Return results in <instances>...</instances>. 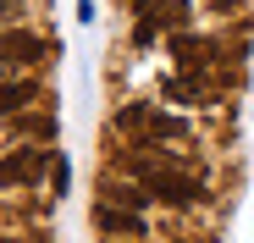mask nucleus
I'll list each match as a JSON object with an SVG mask.
<instances>
[{
  "label": "nucleus",
  "mask_w": 254,
  "mask_h": 243,
  "mask_svg": "<svg viewBox=\"0 0 254 243\" xmlns=\"http://www.w3.org/2000/svg\"><path fill=\"white\" fill-rule=\"evenodd\" d=\"M138 177H144L149 199H160V205H199L204 199V182L177 166H138Z\"/></svg>",
  "instance_id": "obj_1"
},
{
  "label": "nucleus",
  "mask_w": 254,
  "mask_h": 243,
  "mask_svg": "<svg viewBox=\"0 0 254 243\" xmlns=\"http://www.w3.org/2000/svg\"><path fill=\"white\" fill-rule=\"evenodd\" d=\"M39 61H50V39H39L28 28L0 33V66H39Z\"/></svg>",
  "instance_id": "obj_2"
},
{
  "label": "nucleus",
  "mask_w": 254,
  "mask_h": 243,
  "mask_svg": "<svg viewBox=\"0 0 254 243\" xmlns=\"http://www.w3.org/2000/svg\"><path fill=\"white\" fill-rule=\"evenodd\" d=\"M45 166H56V149H17V155H0V188H28Z\"/></svg>",
  "instance_id": "obj_3"
},
{
  "label": "nucleus",
  "mask_w": 254,
  "mask_h": 243,
  "mask_svg": "<svg viewBox=\"0 0 254 243\" xmlns=\"http://www.w3.org/2000/svg\"><path fill=\"white\" fill-rule=\"evenodd\" d=\"M94 227H100V238H116V243H133V238H144V216H133V210H116V205H94Z\"/></svg>",
  "instance_id": "obj_4"
},
{
  "label": "nucleus",
  "mask_w": 254,
  "mask_h": 243,
  "mask_svg": "<svg viewBox=\"0 0 254 243\" xmlns=\"http://www.w3.org/2000/svg\"><path fill=\"white\" fill-rule=\"evenodd\" d=\"M39 100V83L33 77H0V116H17Z\"/></svg>",
  "instance_id": "obj_5"
},
{
  "label": "nucleus",
  "mask_w": 254,
  "mask_h": 243,
  "mask_svg": "<svg viewBox=\"0 0 254 243\" xmlns=\"http://www.w3.org/2000/svg\"><path fill=\"white\" fill-rule=\"evenodd\" d=\"M105 205H116V210H133V216H144L155 199H149V188L144 182H105Z\"/></svg>",
  "instance_id": "obj_6"
},
{
  "label": "nucleus",
  "mask_w": 254,
  "mask_h": 243,
  "mask_svg": "<svg viewBox=\"0 0 254 243\" xmlns=\"http://www.w3.org/2000/svg\"><path fill=\"white\" fill-rule=\"evenodd\" d=\"M160 138H188V122L183 116H166V111H149L144 116V144H160Z\"/></svg>",
  "instance_id": "obj_7"
},
{
  "label": "nucleus",
  "mask_w": 254,
  "mask_h": 243,
  "mask_svg": "<svg viewBox=\"0 0 254 243\" xmlns=\"http://www.w3.org/2000/svg\"><path fill=\"white\" fill-rule=\"evenodd\" d=\"M144 116H149V105H122L111 127H116V133H144Z\"/></svg>",
  "instance_id": "obj_8"
},
{
  "label": "nucleus",
  "mask_w": 254,
  "mask_h": 243,
  "mask_svg": "<svg viewBox=\"0 0 254 243\" xmlns=\"http://www.w3.org/2000/svg\"><path fill=\"white\" fill-rule=\"evenodd\" d=\"M17 133H33V138H50V133H56V122H50V116H17Z\"/></svg>",
  "instance_id": "obj_9"
},
{
  "label": "nucleus",
  "mask_w": 254,
  "mask_h": 243,
  "mask_svg": "<svg viewBox=\"0 0 254 243\" xmlns=\"http://www.w3.org/2000/svg\"><path fill=\"white\" fill-rule=\"evenodd\" d=\"M172 50H177V56H199V50L210 56V45H204V39H193V33H177V39H172Z\"/></svg>",
  "instance_id": "obj_10"
},
{
  "label": "nucleus",
  "mask_w": 254,
  "mask_h": 243,
  "mask_svg": "<svg viewBox=\"0 0 254 243\" xmlns=\"http://www.w3.org/2000/svg\"><path fill=\"white\" fill-rule=\"evenodd\" d=\"M50 177H56V193H66V182H72V172H66V160L56 155V166H50Z\"/></svg>",
  "instance_id": "obj_11"
},
{
  "label": "nucleus",
  "mask_w": 254,
  "mask_h": 243,
  "mask_svg": "<svg viewBox=\"0 0 254 243\" xmlns=\"http://www.w3.org/2000/svg\"><path fill=\"white\" fill-rule=\"evenodd\" d=\"M133 11H138V17H149V11H155V0H133Z\"/></svg>",
  "instance_id": "obj_12"
},
{
  "label": "nucleus",
  "mask_w": 254,
  "mask_h": 243,
  "mask_svg": "<svg viewBox=\"0 0 254 243\" xmlns=\"http://www.w3.org/2000/svg\"><path fill=\"white\" fill-rule=\"evenodd\" d=\"M105 243H116V238H105Z\"/></svg>",
  "instance_id": "obj_13"
}]
</instances>
